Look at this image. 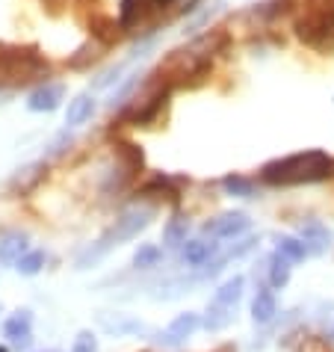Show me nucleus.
I'll return each instance as SVG.
<instances>
[{"label": "nucleus", "mask_w": 334, "mask_h": 352, "mask_svg": "<svg viewBox=\"0 0 334 352\" xmlns=\"http://www.w3.org/2000/svg\"><path fill=\"white\" fill-rule=\"evenodd\" d=\"M334 178V157L326 151H302L290 157L272 160L260 169V181L272 187H290V184H313Z\"/></svg>", "instance_id": "1"}, {"label": "nucleus", "mask_w": 334, "mask_h": 352, "mask_svg": "<svg viewBox=\"0 0 334 352\" xmlns=\"http://www.w3.org/2000/svg\"><path fill=\"white\" fill-rule=\"evenodd\" d=\"M151 219H154V208H151V204H133V208H127L122 217L115 219L113 228L107 231L98 243H92V246L86 249L80 258H77V270H89L92 263L101 261L113 246H122L124 240H133L140 231L148 228Z\"/></svg>", "instance_id": "2"}, {"label": "nucleus", "mask_w": 334, "mask_h": 352, "mask_svg": "<svg viewBox=\"0 0 334 352\" xmlns=\"http://www.w3.org/2000/svg\"><path fill=\"white\" fill-rule=\"evenodd\" d=\"M51 65L38 56L36 47H0V74L15 83H27L33 77H47Z\"/></svg>", "instance_id": "3"}, {"label": "nucleus", "mask_w": 334, "mask_h": 352, "mask_svg": "<svg viewBox=\"0 0 334 352\" xmlns=\"http://www.w3.org/2000/svg\"><path fill=\"white\" fill-rule=\"evenodd\" d=\"M201 326V317L199 314H192V311H186V314H178L172 320V326L163 331L160 335V340L166 346H178V344H183L186 338H192V331Z\"/></svg>", "instance_id": "4"}, {"label": "nucleus", "mask_w": 334, "mask_h": 352, "mask_svg": "<svg viewBox=\"0 0 334 352\" xmlns=\"http://www.w3.org/2000/svg\"><path fill=\"white\" fill-rule=\"evenodd\" d=\"M63 95H65V89L60 83H45V86H38L30 98H27V107H30L33 113H51V110L60 107Z\"/></svg>", "instance_id": "5"}, {"label": "nucleus", "mask_w": 334, "mask_h": 352, "mask_svg": "<svg viewBox=\"0 0 334 352\" xmlns=\"http://www.w3.org/2000/svg\"><path fill=\"white\" fill-rule=\"evenodd\" d=\"M30 331H33V314L30 311H15V314L3 322V335L18 346L30 344Z\"/></svg>", "instance_id": "6"}, {"label": "nucleus", "mask_w": 334, "mask_h": 352, "mask_svg": "<svg viewBox=\"0 0 334 352\" xmlns=\"http://www.w3.org/2000/svg\"><path fill=\"white\" fill-rule=\"evenodd\" d=\"M249 225H252V219L245 217V213H225V217H219L216 222H208V225H204V228L213 231L216 237L228 240V237H237V234L249 231Z\"/></svg>", "instance_id": "7"}, {"label": "nucleus", "mask_w": 334, "mask_h": 352, "mask_svg": "<svg viewBox=\"0 0 334 352\" xmlns=\"http://www.w3.org/2000/svg\"><path fill=\"white\" fill-rule=\"evenodd\" d=\"M299 234H302L304 249H311V252H322L331 243V231L317 219H304L299 225Z\"/></svg>", "instance_id": "8"}, {"label": "nucleus", "mask_w": 334, "mask_h": 352, "mask_svg": "<svg viewBox=\"0 0 334 352\" xmlns=\"http://www.w3.org/2000/svg\"><path fill=\"white\" fill-rule=\"evenodd\" d=\"M157 6V0H122V18H119V27L122 30H131L142 21V18H148V12Z\"/></svg>", "instance_id": "9"}, {"label": "nucleus", "mask_w": 334, "mask_h": 352, "mask_svg": "<svg viewBox=\"0 0 334 352\" xmlns=\"http://www.w3.org/2000/svg\"><path fill=\"white\" fill-rule=\"evenodd\" d=\"M89 30L98 45H113V42H119V36H122V27L115 24V18H110V15H92Z\"/></svg>", "instance_id": "10"}, {"label": "nucleus", "mask_w": 334, "mask_h": 352, "mask_svg": "<svg viewBox=\"0 0 334 352\" xmlns=\"http://www.w3.org/2000/svg\"><path fill=\"white\" fill-rule=\"evenodd\" d=\"M24 252H27V234H21V231H12L0 240V263H3V267H15V261L21 258Z\"/></svg>", "instance_id": "11"}, {"label": "nucleus", "mask_w": 334, "mask_h": 352, "mask_svg": "<svg viewBox=\"0 0 334 352\" xmlns=\"http://www.w3.org/2000/svg\"><path fill=\"white\" fill-rule=\"evenodd\" d=\"M275 314H278V302H275L272 290L260 287V290H258V296H254V302H252V317H254V322L267 326V322L275 320Z\"/></svg>", "instance_id": "12"}, {"label": "nucleus", "mask_w": 334, "mask_h": 352, "mask_svg": "<svg viewBox=\"0 0 334 352\" xmlns=\"http://www.w3.org/2000/svg\"><path fill=\"white\" fill-rule=\"evenodd\" d=\"M243 287H245V281L243 276H234L228 278L225 285L216 290V296H213V305H222V308H237V302L243 299Z\"/></svg>", "instance_id": "13"}, {"label": "nucleus", "mask_w": 334, "mask_h": 352, "mask_svg": "<svg viewBox=\"0 0 334 352\" xmlns=\"http://www.w3.org/2000/svg\"><path fill=\"white\" fill-rule=\"evenodd\" d=\"M92 113H95V101H92V95H77L71 104H68V113H65V124H83V122H89L92 119Z\"/></svg>", "instance_id": "14"}, {"label": "nucleus", "mask_w": 334, "mask_h": 352, "mask_svg": "<svg viewBox=\"0 0 334 352\" xmlns=\"http://www.w3.org/2000/svg\"><path fill=\"white\" fill-rule=\"evenodd\" d=\"M101 326H104L107 331H110V335H140V331L145 329L140 320L124 317V314H115V317L101 314Z\"/></svg>", "instance_id": "15"}, {"label": "nucleus", "mask_w": 334, "mask_h": 352, "mask_svg": "<svg viewBox=\"0 0 334 352\" xmlns=\"http://www.w3.org/2000/svg\"><path fill=\"white\" fill-rule=\"evenodd\" d=\"M181 249H183V263H190V267H204L213 255V243L204 240H186Z\"/></svg>", "instance_id": "16"}, {"label": "nucleus", "mask_w": 334, "mask_h": 352, "mask_svg": "<svg viewBox=\"0 0 334 352\" xmlns=\"http://www.w3.org/2000/svg\"><path fill=\"white\" fill-rule=\"evenodd\" d=\"M115 157L122 160V166L131 175H136L142 169V163H145V157H142V148L140 145H133V142H115Z\"/></svg>", "instance_id": "17"}, {"label": "nucleus", "mask_w": 334, "mask_h": 352, "mask_svg": "<svg viewBox=\"0 0 334 352\" xmlns=\"http://www.w3.org/2000/svg\"><path fill=\"white\" fill-rule=\"evenodd\" d=\"M101 47H104V45H98V42H86V45H80V47L74 51L71 60H68V65H71V68H86V65L98 63V60H101Z\"/></svg>", "instance_id": "18"}, {"label": "nucleus", "mask_w": 334, "mask_h": 352, "mask_svg": "<svg viewBox=\"0 0 334 352\" xmlns=\"http://www.w3.org/2000/svg\"><path fill=\"white\" fill-rule=\"evenodd\" d=\"M163 243H166L169 249L183 246V243H186V219L175 217V219L166 222V228H163Z\"/></svg>", "instance_id": "19"}, {"label": "nucleus", "mask_w": 334, "mask_h": 352, "mask_svg": "<svg viewBox=\"0 0 334 352\" xmlns=\"http://www.w3.org/2000/svg\"><path fill=\"white\" fill-rule=\"evenodd\" d=\"M278 255L284 261H290V263H299V261H304V255H308V249H304V243L296 240V237H281L278 240Z\"/></svg>", "instance_id": "20"}, {"label": "nucleus", "mask_w": 334, "mask_h": 352, "mask_svg": "<svg viewBox=\"0 0 334 352\" xmlns=\"http://www.w3.org/2000/svg\"><path fill=\"white\" fill-rule=\"evenodd\" d=\"M160 258H163V249H160V246H151V243H145V246L136 249L133 267H136V270H151V267H157V263H160Z\"/></svg>", "instance_id": "21"}, {"label": "nucleus", "mask_w": 334, "mask_h": 352, "mask_svg": "<svg viewBox=\"0 0 334 352\" xmlns=\"http://www.w3.org/2000/svg\"><path fill=\"white\" fill-rule=\"evenodd\" d=\"M42 267H45V252H24L15 261V270L21 276H36V272H42Z\"/></svg>", "instance_id": "22"}, {"label": "nucleus", "mask_w": 334, "mask_h": 352, "mask_svg": "<svg viewBox=\"0 0 334 352\" xmlns=\"http://www.w3.org/2000/svg\"><path fill=\"white\" fill-rule=\"evenodd\" d=\"M290 281V261H284L281 255H275L269 263V285L272 287H284Z\"/></svg>", "instance_id": "23"}, {"label": "nucleus", "mask_w": 334, "mask_h": 352, "mask_svg": "<svg viewBox=\"0 0 334 352\" xmlns=\"http://www.w3.org/2000/svg\"><path fill=\"white\" fill-rule=\"evenodd\" d=\"M231 320H234V308L213 305V308L208 311V317H204V326H208L210 331H219V329H225V326H228Z\"/></svg>", "instance_id": "24"}, {"label": "nucleus", "mask_w": 334, "mask_h": 352, "mask_svg": "<svg viewBox=\"0 0 334 352\" xmlns=\"http://www.w3.org/2000/svg\"><path fill=\"white\" fill-rule=\"evenodd\" d=\"M222 187L231 195H240V199H252V192H254V184L249 178H243V175H228V178L222 181Z\"/></svg>", "instance_id": "25"}, {"label": "nucleus", "mask_w": 334, "mask_h": 352, "mask_svg": "<svg viewBox=\"0 0 334 352\" xmlns=\"http://www.w3.org/2000/svg\"><path fill=\"white\" fill-rule=\"evenodd\" d=\"M47 172V166L45 163H33V166H27V169H24V175H18V178H15V190H30L33 187V184L36 181H42V175Z\"/></svg>", "instance_id": "26"}, {"label": "nucleus", "mask_w": 334, "mask_h": 352, "mask_svg": "<svg viewBox=\"0 0 334 352\" xmlns=\"http://www.w3.org/2000/svg\"><path fill=\"white\" fill-rule=\"evenodd\" d=\"M71 352H98V340H95L92 331H80V335L74 338Z\"/></svg>", "instance_id": "27"}, {"label": "nucleus", "mask_w": 334, "mask_h": 352, "mask_svg": "<svg viewBox=\"0 0 334 352\" xmlns=\"http://www.w3.org/2000/svg\"><path fill=\"white\" fill-rule=\"evenodd\" d=\"M329 12H334V0H308V15L326 18Z\"/></svg>", "instance_id": "28"}, {"label": "nucleus", "mask_w": 334, "mask_h": 352, "mask_svg": "<svg viewBox=\"0 0 334 352\" xmlns=\"http://www.w3.org/2000/svg\"><path fill=\"white\" fill-rule=\"evenodd\" d=\"M320 322H322V331H326L329 338H334V305L322 308V317H320Z\"/></svg>", "instance_id": "29"}, {"label": "nucleus", "mask_w": 334, "mask_h": 352, "mask_svg": "<svg viewBox=\"0 0 334 352\" xmlns=\"http://www.w3.org/2000/svg\"><path fill=\"white\" fill-rule=\"evenodd\" d=\"M68 3V0H45V6L51 9V12H60V9Z\"/></svg>", "instance_id": "30"}, {"label": "nucleus", "mask_w": 334, "mask_h": 352, "mask_svg": "<svg viewBox=\"0 0 334 352\" xmlns=\"http://www.w3.org/2000/svg\"><path fill=\"white\" fill-rule=\"evenodd\" d=\"M0 352H9V349H6V346H0Z\"/></svg>", "instance_id": "31"}]
</instances>
